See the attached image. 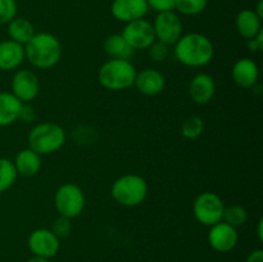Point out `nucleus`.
Masks as SVG:
<instances>
[{"mask_svg": "<svg viewBox=\"0 0 263 262\" xmlns=\"http://www.w3.org/2000/svg\"><path fill=\"white\" fill-rule=\"evenodd\" d=\"M215 55V46L207 36L198 32L182 35L175 44V57L187 67H204Z\"/></svg>", "mask_w": 263, "mask_h": 262, "instance_id": "obj_1", "label": "nucleus"}, {"mask_svg": "<svg viewBox=\"0 0 263 262\" xmlns=\"http://www.w3.org/2000/svg\"><path fill=\"white\" fill-rule=\"evenodd\" d=\"M23 46H25L26 59L35 68L49 69L61 61V41L53 33H35V36Z\"/></svg>", "mask_w": 263, "mask_h": 262, "instance_id": "obj_2", "label": "nucleus"}, {"mask_svg": "<svg viewBox=\"0 0 263 262\" xmlns=\"http://www.w3.org/2000/svg\"><path fill=\"white\" fill-rule=\"evenodd\" d=\"M136 68L130 61L109 59L98 72V80L104 89L110 91H122L134 86Z\"/></svg>", "mask_w": 263, "mask_h": 262, "instance_id": "obj_3", "label": "nucleus"}, {"mask_svg": "<svg viewBox=\"0 0 263 262\" xmlns=\"http://www.w3.org/2000/svg\"><path fill=\"white\" fill-rule=\"evenodd\" d=\"M66 131L54 122H41L31 128L28 134V148L39 156L53 154L66 143Z\"/></svg>", "mask_w": 263, "mask_h": 262, "instance_id": "obj_4", "label": "nucleus"}, {"mask_svg": "<svg viewBox=\"0 0 263 262\" xmlns=\"http://www.w3.org/2000/svg\"><path fill=\"white\" fill-rule=\"evenodd\" d=\"M148 182L140 175H122L115 180L110 188L112 198L123 207H136L145 200L148 195Z\"/></svg>", "mask_w": 263, "mask_h": 262, "instance_id": "obj_5", "label": "nucleus"}, {"mask_svg": "<svg viewBox=\"0 0 263 262\" xmlns=\"http://www.w3.org/2000/svg\"><path fill=\"white\" fill-rule=\"evenodd\" d=\"M54 205L59 216L74 218L82 213L85 208V194L79 185L66 182L57 189L54 194Z\"/></svg>", "mask_w": 263, "mask_h": 262, "instance_id": "obj_6", "label": "nucleus"}, {"mask_svg": "<svg viewBox=\"0 0 263 262\" xmlns=\"http://www.w3.org/2000/svg\"><path fill=\"white\" fill-rule=\"evenodd\" d=\"M225 204L216 193L204 192L195 198L193 203V213L202 225L211 228L215 223L222 221Z\"/></svg>", "mask_w": 263, "mask_h": 262, "instance_id": "obj_7", "label": "nucleus"}, {"mask_svg": "<svg viewBox=\"0 0 263 262\" xmlns=\"http://www.w3.org/2000/svg\"><path fill=\"white\" fill-rule=\"evenodd\" d=\"M152 25H153L156 40L168 46L175 45L182 36L181 20L174 10L158 13Z\"/></svg>", "mask_w": 263, "mask_h": 262, "instance_id": "obj_8", "label": "nucleus"}, {"mask_svg": "<svg viewBox=\"0 0 263 262\" xmlns=\"http://www.w3.org/2000/svg\"><path fill=\"white\" fill-rule=\"evenodd\" d=\"M121 35L134 50H145L156 41L153 25L144 18L126 23Z\"/></svg>", "mask_w": 263, "mask_h": 262, "instance_id": "obj_9", "label": "nucleus"}, {"mask_svg": "<svg viewBox=\"0 0 263 262\" xmlns=\"http://www.w3.org/2000/svg\"><path fill=\"white\" fill-rule=\"evenodd\" d=\"M27 246L33 256L49 259L59 252L61 241L49 229H36L28 235Z\"/></svg>", "mask_w": 263, "mask_h": 262, "instance_id": "obj_10", "label": "nucleus"}, {"mask_svg": "<svg viewBox=\"0 0 263 262\" xmlns=\"http://www.w3.org/2000/svg\"><path fill=\"white\" fill-rule=\"evenodd\" d=\"M12 94L22 103H30L40 91V81L35 72L30 69H20L12 79Z\"/></svg>", "mask_w": 263, "mask_h": 262, "instance_id": "obj_11", "label": "nucleus"}, {"mask_svg": "<svg viewBox=\"0 0 263 262\" xmlns=\"http://www.w3.org/2000/svg\"><path fill=\"white\" fill-rule=\"evenodd\" d=\"M238 230L223 221L212 225L208 231V243L212 249L220 253H228L233 251L238 244Z\"/></svg>", "mask_w": 263, "mask_h": 262, "instance_id": "obj_12", "label": "nucleus"}, {"mask_svg": "<svg viewBox=\"0 0 263 262\" xmlns=\"http://www.w3.org/2000/svg\"><path fill=\"white\" fill-rule=\"evenodd\" d=\"M146 0H113L110 13L120 22H134L141 20L148 13Z\"/></svg>", "mask_w": 263, "mask_h": 262, "instance_id": "obj_13", "label": "nucleus"}, {"mask_svg": "<svg viewBox=\"0 0 263 262\" xmlns=\"http://www.w3.org/2000/svg\"><path fill=\"white\" fill-rule=\"evenodd\" d=\"M134 86L146 97H154L163 91L166 86L164 76L159 71L153 68H145L138 72L134 81Z\"/></svg>", "mask_w": 263, "mask_h": 262, "instance_id": "obj_14", "label": "nucleus"}, {"mask_svg": "<svg viewBox=\"0 0 263 262\" xmlns=\"http://www.w3.org/2000/svg\"><path fill=\"white\" fill-rule=\"evenodd\" d=\"M215 80L207 73H198L189 84V97L195 104H208L215 97Z\"/></svg>", "mask_w": 263, "mask_h": 262, "instance_id": "obj_15", "label": "nucleus"}, {"mask_svg": "<svg viewBox=\"0 0 263 262\" xmlns=\"http://www.w3.org/2000/svg\"><path fill=\"white\" fill-rule=\"evenodd\" d=\"M233 80L238 86L248 89L254 87L259 79V68L256 62L251 58H241L234 64Z\"/></svg>", "mask_w": 263, "mask_h": 262, "instance_id": "obj_16", "label": "nucleus"}, {"mask_svg": "<svg viewBox=\"0 0 263 262\" xmlns=\"http://www.w3.org/2000/svg\"><path fill=\"white\" fill-rule=\"evenodd\" d=\"M25 59V46L10 39L0 43V71L17 69Z\"/></svg>", "mask_w": 263, "mask_h": 262, "instance_id": "obj_17", "label": "nucleus"}, {"mask_svg": "<svg viewBox=\"0 0 263 262\" xmlns=\"http://www.w3.org/2000/svg\"><path fill=\"white\" fill-rule=\"evenodd\" d=\"M13 163L17 170V174L26 177H32L37 175L41 170V164H43L41 163V156H39L30 148L18 152Z\"/></svg>", "mask_w": 263, "mask_h": 262, "instance_id": "obj_18", "label": "nucleus"}, {"mask_svg": "<svg viewBox=\"0 0 263 262\" xmlns=\"http://www.w3.org/2000/svg\"><path fill=\"white\" fill-rule=\"evenodd\" d=\"M23 103L12 92H0V127L10 126L20 120Z\"/></svg>", "mask_w": 263, "mask_h": 262, "instance_id": "obj_19", "label": "nucleus"}, {"mask_svg": "<svg viewBox=\"0 0 263 262\" xmlns=\"http://www.w3.org/2000/svg\"><path fill=\"white\" fill-rule=\"evenodd\" d=\"M236 28L241 38L253 39L262 30V20L252 9H244L239 12L236 17Z\"/></svg>", "mask_w": 263, "mask_h": 262, "instance_id": "obj_20", "label": "nucleus"}, {"mask_svg": "<svg viewBox=\"0 0 263 262\" xmlns=\"http://www.w3.org/2000/svg\"><path fill=\"white\" fill-rule=\"evenodd\" d=\"M103 48L107 55H109L112 59H125V61H130L135 51L120 33H113L108 36Z\"/></svg>", "mask_w": 263, "mask_h": 262, "instance_id": "obj_21", "label": "nucleus"}, {"mask_svg": "<svg viewBox=\"0 0 263 262\" xmlns=\"http://www.w3.org/2000/svg\"><path fill=\"white\" fill-rule=\"evenodd\" d=\"M8 33L10 40L26 45L35 36V27L28 20L22 17H15L8 23Z\"/></svg>", "mask_w": 263, "mask_h": 262, "instance_id": "obj_22", "label": "nucleus"}, {"mask_svg": "<svg viewBox=\"0 0 263 262\" xmlns=\"http://www.w3.org/2000/svg\"><path fill=\"white\" fill-rule=\"evenodd\" d=\"M17 170L13 161L8 158H0V193L7 192L17 180Z\"/></svg>", "mask_w": 263, "mask_h": 262, "instance_id": "obj_23", "label": "nucleus"}, {"mask_svg": "<svg viewBox=\"0 0 263 262\" xmlns=\"http://www.w3.org/2000/svg\"><path fill=\"white\" fill-rule=\"evenodd\" d=\"M222 221L233 228L238 229L248 221V212L240 204L229 205V207H225V211H223Z\"/></svg>", "mask_w": 263, "mask_h": 262, "instance_id": "obj_24", "label": "nucleus"}, {"mask_svg": "<svg viewBox=\"0 0 263 262\" xmlns=\"http://www.w3.org/2000/svg\"><path fill=\"white\" fill-rule=\"evenodd\" d=\"M203 130H204V122L199 116H190L181 125V135L190 140L199 138L203 134Z\"/></svg>", "mask_w": 263, "mask_h": 262, "instance_id": "obj_25", "label": "nucleus"}, {"mask_svg": "<svg viewBox=\"0 0 263 262\" xmlns=\"http://www.w3.org/2000/svg\"><path fill=\"white\" fill-rule=\"evenodd\" d=\"M208 0H175V9L184 15H198L207 8Z\"/></svg>", "mask_w": 263, "mask_h": 262, "instance_id": "obj_26", "label": "nucleus"}, {"mask_svg": "<svg viewBox=\"0 0 263 262\" xmlns=\"http://www.w3.org/2000/svg\"><path fill=\"white\" fill-rule=\"evenodd\" d=\"M17 17L15 0H0V25H7Z\"/></svg>", "mask_w": 263, "mask_h": 262, "instance_id": "obj_27", "label": "nucleus"}, {"mask_svg": "<svg viewBox=\"0 0 263 262\" xmlns=\"http://www.w3.org/2000/svg\"><path fill=\"white\" fill-rule=\"evenodd\" d=\"M148 51H149V58H151L153 62L159 63V62L166 61L167 57H168L170 49H168V45L156 40L151 46H149Z\"/></svg>", "mask_w": 263, "mask_h": 262, "instance_id": "obj_28", "label": "nucleus"}, {"mask_svg": "<svg viewBox=\"0 0 263 262\" xmlns=\"http://www.w3.org/2000/svg\"><path fill=\"white\" fill-rule=\"evenodd\" d=\"M71 220L67 217H63V216H59V217L53 222V229H51V231L61 239L68 235V234L71 233Z\"/></svg>", "mask_w": 263, "mask_h": 262, "instance_id": "obj_29", "label": "nucleus"}, {"mask_svg": "<svg viewBox=\"0 0 263 262\" xmlns=\"http://www.w3.org/2000/svg\"><path fill=\"white\" fill-rule=\"evenodd\" d=\"M149 9L158 13L172 12L175 10V0H146Z\"/></svg>", "mask_w": 263, "mask_h": 262, "instance_id": "obj_30", "label": "nucleus"}, {"mask_svg": "<svg viewBox=\"0 0 263 262\" xmlns=\"http://www.w3.org/2000/svg\"><path fill=\"white\" fill-rule=\"evenodd\" d=\"M247 45H248L249 50L253 51V53H257V51L261 50L263 48V30H261L258 33H257L256 38L249 39Z\"/></svg>", "mask_w": 263, "mask_h": 262, "instance_id": "obj_31", "label": "nucleus"}, {"mask_svg": "<svg viewBox=\"0 0 263 262\" xmlns=\"http://www.w3.org/2000/svg\"><path fill=\"white\" fill-rule=\"evenodd\" d=\"M20 120H23L25 122H32L35 120V110L28 103H23L20 113Z\"/></svg>", "mask_w": 263, "mask_h": 262, "instance_id": "obj_32", "label": "nucleus"}, {"mask_svg": "<svg viewBox=\"0 0 263 262\" xmlns=\"http://www.w3.org/2000/svg\"><path fill=\"white\" fill-rule=\"evenodd\" d=\"M246 262H263V251L262 249H256V251L251 252L247 257Z\"/></svg>", "mask_w": 263, "mask_h": 262, "instance_id": "obj_33", "label": "nucleus"}, {"mask_svg": "<svg viewBox=\"0 0 263 262\" xmlns=\"http://www.w3.org/2000/svg\"><path fill=\"white\" fill-rule=\"evenodd\" d=\"M257 235H258L259 240H263V220L258 221V226H257Z\"/></svg>", "mask_w": 263, "mask_h": 262, "instance_id": "obj_34", "label": "nucleus"}, {"mask_svg": "<svg viewBox=\"0 0 263 262\" xmlns=\"http://www.w3.org/2000/svg\"><path fill=\"white\" fill-rule=\"evenodd\" d=\"M254 13H256V14L262 20L263 18V0H259L258 5H257V9L254 10Z\"/></svg>", "mask_w": 263, "mask_h": 262, "instance_id": "obj_35", "label": "nucleus"}, {"mask_svg": "<svg viewBox=\"0 0 263 262\" xmlns=\"http://www.w3.org/2000/svg\"><path fill=\"white\" fill-rule=\"evenodd\" d=\"M27 262H49V259H46V258H41V257H36V256H33L32 258L28 259Z\"/></svg>", "mask_w": 263, "mask_h": 262, "instance_id": "obj_36", "label": "nucleus"}]
</instances>
